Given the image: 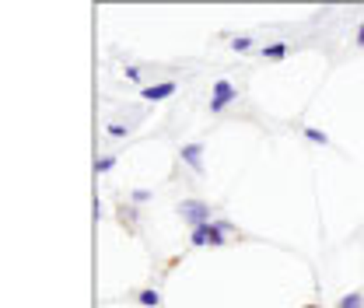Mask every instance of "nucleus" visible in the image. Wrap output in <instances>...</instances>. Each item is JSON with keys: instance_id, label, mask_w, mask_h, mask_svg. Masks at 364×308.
I'll use <instances>...</instances> for the list:
<instances>
[{"instance_id": "obj_1", "label": "nucleus", "mask_w": 364, "mask_h": 308, "mask_svg": "<svg viewBox=\"0 0 364 308\" xmlns=\"http://www.w3.org/2000/svg\"><path fill=\"white\" fill-rule=\"evenodd\" d=\"M179 214H182V221H189L193 228H200V224H207V221H210V207H207V203H200V200H182Z\"/></svg>"}, {"instance_id": "obj_2", "label": "nucleus", "mask_w": 364, "mask_h": 308, "mask_svg": "<svg viewBox=\"0 0 364 308\" xmlns=\"http://www.w3.org/2000/svg\"><path fill=\"white\" fill-rule=\"evenodd\" d=\"M235 98H238V91L231 88L228 81H218L214 85V98H210V112H225L228 102H235Z\"/></svg>"}, {"instance_id": "obj_3", "label": "nucleus", "mask_w": 364, "mask_h": 308, "mask_svg": "<svg viewBox=\"0 0 364 308\" xmlns=\"http://www.w3.org/2000/svg\"><path fill=\"white\" fill-rule=\"evenodd\" d=\"M147 102H161V98H172L176 95V85L172 81H161V85H147V88L140 91Z\"/></svg>"}, {"instance_id": "obj_4", "label": "nucleus", "mask_w": 364, "mask_h": 308, "mask_svg": "<svg viewBox=\"0 0 364 308\" xmlns=\"http://www.w3.org/2000/svg\"><path fill=\"white\" fill-rule=\"evenodd\" d=\"M200 158H203V147H200V144H189V147H182V161H186L193 172H203Z\"/></svg>"}, {"instance_id": "obj_5", "label": "nucleus", "mask_w": 364, "mask_h": 308, "mask_svg": "<svg viewBox=\"0 0 364 308\" xmlns=\"http://www.w3.org/2000/svg\"><path fill=\"white\" fill-rule=\"evenodd\" d=\"M263 56H267V60H284V56H287V46L273 43V46H267V49H263Z\"/></svg>"}, {"instance_id": "obj_6", "label": "nucleus", "mask_w": 364, "mask_h": 308, "mask_svg": "<svg viewBox=\"0 0 364 308\" xmlns=\"http://www.w3.org/2000/svg\"><path fill=\"white\" fill-rule=\"evenodd\" d=\"M136 298H140V305H147V308H158V305H161V294H158V291H140Z\"/></svg>"}, {"instance_id": "obj_7", "label": "nucleus", "mask_w": 364, "mask_h": 308, "mask_svg": "<svg viewBox=\"0 0 364 308\" xmlns=\"http://www.w3.org/2000/svg\"><path fill=\"white\" fill-rule=\"evenodd\" d=\"M361 302H364V298H361V294H358V291H354V294H347V298H340V305H336V308H361Z\"/></svg>"}, {"instance_id": "obj_8", "label": "nucleus", "mask_w": 364, "mask_h": 308, "mask_svg": "<svg viewBox=\"0 0 364 308\" xmlns=\"http://www.w3.org/2000/svg\"><path fill=\"white\" fill-rule=\"evenodd\" d=\"M305 137H309L312 144H329V137H326L322 130H316V127H309V130H305Z\"/></svg>"}, {"instance_id": "obj_9", "label": "nucleus", "mask_w": 364, "mask_h": 308, "mask_svg": "<svg viewBox=\"0 0 364 308\" xmlns=\"http://www.w3.org/2000/svg\"><path fill=\"white\" fill-rule=\"evenodd\" d=\"M112 165H116V158H112V154H105V158H98V161H95V172H109Z\"/></svg>"}, {"instance_id": "obj_10", "label": "nucleus", "mask_w": 364, "mask_h": 308, "mask_svg": "<svg viewBox=\"0 0 364 308\" xmlns=\"http://www.w3.org/2000/svg\"><path fill=\"white\" fill-rule=\"evenodd\" d=\"M193 245H207V228H193Z\"/></svg>"}, {"instance_id": "obj_11", "label": "nucleus", "mask_w": 364, "mask_h": 308, "mask_svg": "<svg viewBox=\"0 0 364 308\" xmlns=\"http://www.w3.org/2000/svg\"><path fill=\"white\" fill-rule=\"evenodd\" d=\"M249 46H252V39H245V36H242V39H235V43H231V49H235V53H245Z\"/></svg>"}, {"instance_id": "obj_12", "label": "nucleus", "mask_w": 364, "mask_h": 308, "mask_svg": "<svg viewBox=\"0 0 364 308\" xmlns=\"http://www.w3.org/2000/svg\"><path fill=\"white\" fill-rule=\"evenodd\" d=\"M109 133H112V137H127V127H119V123H112V127H109Z\"/></svg>"}, {"instance_id": "obj_13", "label": "nucleus", "mask_w": 364, "mask_h": 308, "mask_svg": "<svg viewBox=\"0 0 364 308\" xmlns=\"http://www.w3.org/2000/svg\"><path fill=\"white\" fill-rule=\"evenodd\" d=\"M358 43L364 46V25H361V28H358Z\"/></svg>"}]
</instances>
